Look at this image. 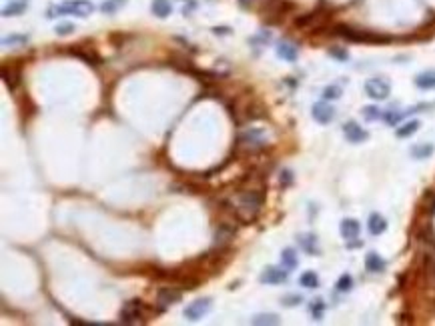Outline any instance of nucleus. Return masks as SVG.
<instances>
[{"instance_id":"f257e3e1","label":"nucleus","mask_w":435,"mask_h":326,"mask_svg":"<svg viewBox=\"0 0 435 326\" xmlns=\"http://www.w3.org/2000/svg\"><path fill=\"white\" fill-rule=\"evenodd\" d=\"M263 202H265V194L261 188H255V186H249V188H243L239 190L235 200L231 202L233 206V214L243 222V224H251L261 208H263Z\"/></svg>"},{"instance_id":"f03ea898","label":"nucleus","mask_w":435,"mask_h":326,"mask_svg":"<svg viewBox=\"0 0 435 326\" xmlns=\"http://www.w3.org/2000/svg\"><path fill=\"white\" fill-rule=\"evenodd\" d=\"M95 10L93 2L89 0H68L65 4H56L48 10V18L54 16H78V18H86L91 16Z\"/></svg>"},{"instance_id":"7ed1b4c3","label":"nucleus","mask_w":435,"mask_h":326,"mask_svg":"<svg viewBox=\"0 0 435 326\" xmlns=\"http://www.w3.org/2000/svg\"><path fill=\"white\" fill-rule=\"evenodd\" d=\"M337 34L351 40V42H387L389 36H383V34H375L369 32V30H355V28H349L345 24H339L337 28Z\"/></svg>"},{"instance_id":"20e7f679","label":"nucleus","mask_w":435,"mask_h":326,"mask_svg":"<svg viewBox=\"0 0 435 326\" xmlns=\"http://www.w3.org/2000/svg\"><path fill=\"white\" fill-rule=\"evenodd\" d=\"M265 144H267V140L263 138V132L261 131H249L239 136V148L245 150V152H251V154H255L257 150H261Z\"/></svg>"},{"instance_id":"39448f33","label":"nucleus","mask_w":435,"mask_h":326,"mask_svg":"<svg viewBox=\"0 0 435 326\" xmlns=\"http://www.w3.org/2000/svg\"><path fill=\"white\" fill-rule=\"evenodd\" d=\"M144 316V304H142V300H129V302H125V306H123V310H121V322L123 324H134V322H138V318H142Z\"/></svg>"},{"instance_id":"423d86ee","label":"nucleus","mask_w":435,"mask_h":326,"mask_svg":"<svg viewBox=\"0 0 435 326\" xmlns=\"http://www.w3.org/2000/svg\"><path fill=\"white\" fill-rule=\"evenodd\" d=\"M365 92L373 100H385L391 94V84L385 78H369L365 82Z\"/></svg>"},{"instance_id":"0eeeda50","label":"nucleus","mask_w":435,"mask_h":326,"mask_svg":"<svg viewBox=\"0 0 435 326\" xmlns=\"http://www.w3.org/2000/svg\"><path fill=\"white\" fill-rule=\"evenodd\" d=\"M237 229L229 222H221L217 230H215V248L217 250H229L231 242H233Z\"/></svg>"},{"instance_id":"6e6552de","label":"nucleus","mask_w":435,"mask_h":326,"mask_svg":"<svg viewBox=\"0 0 435 326\" xmlns=\"http://www.w3.org/2000/svg\"><path fill=\"white\" fill-rule=\"evenodd\" d=\"M211 308H213L211 298H199V300L191 302V304L185 308V316H187L189 320L197 322V320H201L205 314H209V312H211Z\"/></svg>"},{"instance_id":"1a4fd4ad","label":"nucleus","mask_w":435,"mask_h":326,"mask_svg":"<svg viewBox=\"0 0 435 326\" xmlns=\"http://www.w3.org/2000/svg\"><path fill=\"white\" fill-rule=\"evenodd\" d=\"M181 298H183V292H181L179 288H175V286H165V288H161V290L157 292V306H159V310H165L168 306L181 302Z\"/></svg>"},{"instance_id":"9d476101","label":"nucleus","mask_w":435,"mask_h":326,"mask_svg":"<svg viewBox=\"0 0 435 326\" xmlns=\"http://www.w3.org/2000/svg\"><path fill=\"white\" fill-rule=\"evenodd\" d=\"M289 278V270L287 268H277V266H269L261 272L259 280L263 284H269V286H275V284H283L285 280Z\"/></svg>"},{"instance_id":"9b49d317","label":"nucleus","mask_w":435,"mask_h":326,"mask_svg":"<svg viewBox=\"0 0 435 326\" xmlns=\"http://www.w3.org/2000/svg\"><path fill=\"white\" fill-rule=\"evenodd\" d=\"M343 134L351 144H361L369 138V132L363 131L357 122H345L343 124Z\"/></svg>"},{"instance_id":"f8f14e48","label":"nucleus","mask_w":435,"mask_h":326,"mask_svg":"<svg viewBox=\"0 0 435 326\" xmlns=\"http://www.w3.org/2000/svg\"><path fill=\"white\" fill-rule=\"evenodd\" d=\"M311 114L319 124H329L335 118V108L327 102H317V104H313Z\"/></svg>"},{"instance_id":"ddd939ff","label":"nucleus","mask_w":435,"mask_h":326,"mask_svg":"<svg viewBox=\"0 0 435 326\" xmlns=\"http://www.w3.org/2000/svg\"><path fill=\"white\" fill-rule=\"evenodd\" d=\"M339 232L341 236L349 242V240H355L359 238V232H361V224L355 220V218H343L341 224H339Z\"/></svg>"},{"instance_id":"4468645a","label":"nucleus","mask_w":435,"mask_h":326,"mask_svg":"<svg viewBox=\"0 0 435 326\" xmlns=\"http://www.w3.org/2000/svg\"><path fill=\"white\" fill-rule=\"evenodd\" d=\"M2 78H4V84L8 90H16V86L20 84V70L16 66H4L2 68Z\"/></svg>"},{"instance_id":"2eb2a0df","label":"nucleus","mask_w":435,"mask_h":326,"mask_svg":"<svg viewBox=\"0 0 435 326\" xmlns=\"http://www.w3.org/2000/svg\"><path fill=\"white\" fill-rule=\"evenodd\" d=\"M365 268L373 274H379V272H385L387 268V262L383 260L377 252H367L365 254Z\"/></svg>"},{"instance_id":"dca6fc26","label":"nucleus","mask_w":435,"mask_h":326,"mask_svg":"<svg viewBox=\"0 0 435 326\" xmlns=\"http://www.w3.org/2000/svg\"><path fill=\"white\" fill-rule=\"evenodd\" d=\"M367 229L373 236H379V234H383V232L387 230V220H385L379 212H373L367 220Z\"/></svg>"},{"instance_id":"f3484780","label":"nucleus","mask_w":435,"mask_h":326,"mask_svg":"<svg viewBox=\"0 0 435 326\" xmlns=\"http://www.w3.org/2000/svg\"><path fill=\"white\" fill-rule=\"evenodd\" d=\"M297 240H299V246L309 256H317L319 254V246H317V236L315 234H301Z\"/></svg>"},{"instance_id":"a211bd4d","label":"nucleus","mask_w":435,"mask_h":326,"mask_svg":"<svg viewBox=\"0 0 435 326\" xmlns=\"http://www.w3.org/2000/svg\"><path fill=\"white\" fill-rule=\"evenodd\" d=\"M277 56L283 58V60H287V62H295L297 56H299V52H297V46H293L291 42H281L277 46Z\"/></svg>"},{"instance_id":"6ab92c4d","label":"nucleus","mask_w":435,"mask_h":326,"mask_svg":"<svg viewBox=\"0 0 435 326\" xmlns=\"http://www.w3.org/2000/svg\"><path fill=\"white\" fill-rule=\"evenodd\" d=\"M26 8H28V0H12L10 4H6V6L2 8V16H4V18L18 16V14H22Z\"/></svg>"},{"instance_id":"aec40b11","label":"nucleus","mask_w":435,"mask_h":326,"mask_svg":"<svg viewBox=\"0 0 435 326\" xmlns=\"http://www.w3.org/2000/svg\"><path fill=\"white\" fill-rule=\"evenodd\" d=\"M415 86L421 90H431L435 88V70H425L415 76Z\"/></svg>"},{"instance_id":"412c9836","label":"nucleus","mask_w":435,"mask_h":326,"mask_svg":"<svg viewBox=\"0 0 435 326\" xmlns=\"http://www.w3.org/2000/svg\"><path fill=\"white\" fill-rule=\"evenodd\" d=\"M281 264H283V268H287L289 272L293 270V268H297V252L293 250V248H285L283 252H281Z\"/></svg>"},{"instance_id":"4be33fe9","label":"nucleus","mask_w":435,"mask_h":326,"mask_svg":"<svg viewBox=\"0 0 435 326\" xmlns=\"http://www.w3.org/2000/svg\"><path fill=\"white\" fill-rule=\"evenodd\" d=\"M151 10H153V14H155V16H159V18H167L172 8H170V2H168V0H153Z\"/></svg>"},{"instance_id":"5701e85b","label":"nucleus","mask_w":435,"mask_h":326,"mask_svg":"<svg viewBox=\"0 0 435 326\" xmlns=\"http://www.w3.org/2000/svg\"><path fill=\"white\" fill-rule=\"evenodd\" d=\"M433 144H417V146H413L411 148V156L413 158H417V160H423V158H427V156H431L433 154Z\"/></svg>"},{"instance_id":"b1692460","label":"nucleus","mask_w":435,"mask_h":326,"mask_svg":"<svg viewBox=\"0 0 435 326\" xmlns=\"http://www.w3.org/2000/svg\"><path fill=\"white\" fill-rule=\"evenodd\" d=\"M299 284L305 286V288H317L319 286V276L313 270H307L299 276Z\"/></svg>"},{"instance_id":"393cba45","label":"nucleus","mask_w":435,"mask_h":326,"mask_svg":"<svg viewBox=\"0 0 435 326\" xmlns=\"http://www.w3.org/2000/svg\"><path fill=\"white\" fill-rule=\"evenodd\" d=\"M419 131V122L417 120H409V122H405L403 126H399L395 134H397V138H407V136H411V134H415V132Z\"/></svg>"},{"instance_id":"a878e982","label":"nucleus","mask_w":435,"mask_h":326,"mask_svg":"<svg viewBox=\"0 0 435 326\" xmlns=\"http://www.w3.org/2000/svg\"><path fill=\"white\" fill-rule=\"evenodd\" d=\"M74 56H78V58H82L86 64H99L101 62V58H99V54H95V52H84L82 48H72L70 50Z\"/></svg>"},{"instance_id":"bb28decb","label":"nucleus","mask_w":435,"mask_h":326,"mask_svg":"<svg viewBox=\"0 0 435 326\" xmlns=\"http://www.w3.org/2000/svg\"><path fill=\"white\" fill-rule=\"evenodd\" d=\"M255 326H275L279 324V316L277 314H257L253 320H251Z\"/></svg>"},{"instance_id":"cd10ccee","label":"nucleus","mask_w":435,"mask_h":326,"mask_svg":"<svg viewBox=\"0 0 435 326\" xmlns=\"http://www.w3.org/2000/svg\"><path fill=\"white\" fill-rule=\"evenodd\" d=\"M127 4V0H106L101 4V10L104 14H114L119 8H123Z\"/></svg>"},{"instance_id":"c85d7f7f","label":"nucleus","mask_w":435,"mask_h":326,"mask_svg":"<svg viewBox=\"0 0 435 326\" xmlns=\"http://www.w3.org/2000/svg\"><path fill=\"white\" fill-rule=\"evenodd\" d=\"M26 42H28L26 34H12V36L2 38V46H16V44H26Z\"/></svg>"},{"instance_id":"c756f323","label":"nucleus","mask_w":435,"mask_h":326,"mask_svg":"<svg viewBox=\"0 0 435 326\" xmlns=\"http://www.w3.org/2000/svg\"><path fill=\"white\" fill-rule=\"evenodd\" d=\"M353 288V278L351 274H341L339 280H337V290L339 292H349Z\"/></svg>"},{"instance_id":"7c9ffc66","label":"nucleus","mask_w":435,"mask_h":326,"mask_svg":"<svg viewBox=\"0 0 435 326\" xmlns=\"http://www.w3.org/2000/svg\"><path fill=\"white\" fill-rule=\"evenodd\" d=\"M381 116V110L377 106H365L363 108V118L365 120H377Z\"/></svg>"},{"instance_id":"2f4dec72","label":"nucleus","mask_w":435,"mask_h":326,"mask_svg":"<svg viewBox=\"0 0 435 326\" xmlns=\"http://www.w3.org/2000/svg\"><path fill=\"white\" fill-rule=\"evenodd\" d=\"M323 98L325 100H337V98H341V88L339 86H327L323 90Z\"/></svg>"},{"instance_id":"473e14b6","label":"nucleus","mask_w":435,"mask_h":326,"mask_svg":"<svg viewBox=\"0 0 435 326\" xmlns=\"http://www.w3.org/2000/svg\"><path fill=\"white\" fill-rule=\"evenodd\" d=\"M323 308H325L323 300H315V302L311 304V312H313L315 320H321V316H323Z\"/></svg>"},{"instance_id":"72a5a7b5","label":"nucleus","mask_w":435,"mask_h":326,"mask_svg":"<svg viewBox=\"0 0 435 326\" xmlns=\"http://www.w3.org/2000/svg\"><path fill=\"white\" fill-rule=\"evenodd\" d=\"M301 300H303V298L299 296V294H289V296H285V298L281 300V304H283V306H289V308H291V306H297V304H299Z\"/></svg>"},{"instance_id":"f704fd0d","label":"nucleus","mask_w":435,"mask_h":326,"mask_svg":"<svg viewBox=\"0 0 435 326\" xmlns=\"http://www.w3.org/2000/svg\"><path fill=\"white\" fill-rule=\"evenodd\" d=\"M279 182H281V186H289L293 182V172L291 170H283L279 174Z\"/></svg>"},{"instance_id":"c9c22d12","label":"nucleus","mask_w":435,"mask_h":326,"mask_svg":"<svg viewBox=\"0 0 435 326\" xmlns=\"http://www.w3.org/2000/svg\"><path fill=\"white\" fill-rule=\"evenodd\" d=\"M54 32L59 34V36H68V34L74 32V26H72V24H59Z\"/></svg>"},{"instance_id":"e433bc0d","label":"nucleus","mask_w":435,"mask_h":326,"mask_svg":"<svg viewBox=\"0 0 435 326\" xmlns=\"http://www.w3.org/2000/svg\"><path fill=\"white\" fill-rule=\"evenodd\" d=\"M331 56L339 58V60H347V52H345V50H339V48H333V50H331Z\"/></svg>"},{"instance_id":"4c0bfd02","label":"nucleus","mask_w":435,"mask_h":326,"mask_svg":"<svg viewBox=\"0 0 435 326\" xmlns=\"http://www.w3.org/2000/svg\"><path fill=\"white\" fill-rule=\"evenodd\" d=\"M213 32L215 34H229V28H225V26H221V28H219V26H217V28H213Z\"/></svg>"},{"instance_id":"58836bf2","label":"nucleus","mask_w":435,"mask_h":326,"mask_svg":"<svg viewBox=\"0 0 435 326\" xmlns=\"http://www.w3.org/2000/svg\"><path fill=\"white\" fill-rule=\"evenodd\" d=\"M239 2H241V6H247V8H251L255 0H239Z\"/></svg>"}]
</instances>
